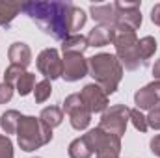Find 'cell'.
Returning <instances> with one entry per match:
<instances>
[{
    "label": "cell",
    "mask_w": 160,
    "mask_h": 158,
    "mask_svg": "<svg viewBox=\"0 0 160 158\" xmlns=\"http://www.w3.org/2000/svg\"><path fill=\"white\" fill-rule=\"evenodd\" d=\"M22 13L56 41H63L69 36L78 34L88 21L82 7L63 0H30L22 4Z\"/></svg>",
    "instance_id": "obj_1"
},
{
    "label": "cell",
    "mask_w": 160,
    "mask_h": 158,
    "mask_svg": "<svg viewBox=\"0 0 160 158\" xmlns=\"http://www.w3.org/2000/svg\"><path fill=\"white\" fill-rule=\"evenodd\" d=\"M89 77H93L95 84H99L106 95H114L118 91L123 78V65L116 54L110 52H99L91 58H88Z\"/></svg>",
    "instance_id": "obj_2"
},
{
    "label": "cell",
    "mask_w": 160,
    "mask_h": 158,
    "mask_svg": "<svg viewBox=\"0 0 160 158\" xmlns=\"http://www.w3.org/2000/svg\"><path fill=\"white\" fill-rule=\"evenodd\" d=\"M52 128H48L39 117L21 116L17 128V143L24 153H32L52 141Z\"/></svg>",
    "instance_id": "obj_3"
},
{
    "label": "cell",
    "mask_w": 160,
    "mask_h": 158,
    "mask_svg": "<svg viewBox=\"0 0 160 158\" xmlns=\"http://www.w3.org/2000/svg\"><path fill=\"white\" fill-rule=\"evenodd\" d=\"M138 41L140 39L134 32H116V37H114L116 56L127 71H136L142 65Z\"/></svg>",
    "instance_id": "obj_4"
},
{
    "label": "cell",
    "mask_w": 160,
    "mask_h": 158,
    "mask_svg": "<svg viewBox=\"0 0 160 158\" xmlns=\"http://www.w3.org/2000/svg\"><path fill=\"white\" fill-rule=\"evenodd\" d=\"M84 138L88 140L93 155H97V158H119L121 138L104 132L99 126L88 130V134H84Z\"/></svg>",
    "instance_id": "obj_5"
},
{
    "label": "cell",
    "mask_w": 160,
    "mask_h": 158,
    "mask_svg": "<svg viewBox=\"0 0 160 158\" xmlns=\"http://www.w3.org/2000/svg\"><path fill=\"white\" fill-rule=\"evenodd\" d=\"M130 121V110L125 104H114L106 108V112L101 116L99 128H102L108 134H114L118 138H123L127 132V125Z\"/></svg>",
    "instance_id": "obj_6"
},
{
    "label": "cell",
    "mask_w": 160,
    "mask_h": 158,
    "mask_svg": "<svg viewBox=\"0 0 160 158\" xmlns=\"http://www.w3.org/2000/svg\"><path fill=\"white\" fill-rule=\"evenodd\" d=\"M118 9V21H116V32H134L142 26V11L140 2H114Z\"/></svg>",
    "instance_id": "obj_7"
},
{
    "label": "cell",
    "mask_w": 160,
    "mask_h": 158,
    "mask_svg": "<svg viewBox=\"0 0 160 158\" xmlns=\"http://www.w3.org/2000/svg\"><path fill=\"white\" fill-rule=\"evenodd\" d=\"M63 114L69 116V121H71V126L75 130H86L91 123V112L89 108L84 104L80 93H73L69 97H65L63 101V106H62Z\"/></svg>",
    "instance_id": "obj_8"
},
{
    "label": "cell",
    "mask_w": 160,
    "mask_h": 158,
    "mask_svg": "<svg viewBox=\"0 0 160 158\" xmlns=\"http://www.w3.org/2000/svg\"><path fill=\"white\" fill-rule=\"evenodd\" d=\"M36 65H38V71L45 77V80H56L62 78V73H63V60L60 56V52L56 48H45L38 54V60H36Z\"/></svg>",
    "instance_id": "obj_9"
},
{
    "label": "cell",
    "mask_w": 160,
    "mask_h": 158,
    "mask_svg": "<svg viewBox=\"0 0 160 158\" xmlns=\"http://www.w3.org/2000/svg\"><path fill=\"white\" fill-rule=\"evenodd\" d=\"M84 104L89 108L91 114H104L108 108V95L99 84H86L80 91Z\"/></svg>",
    "instance_id": "obj_10"
},
{
    "label": "cell",
    "mask_w": 160,
    "mask_h": 158,
    "mask_svg": "<svg viewBox=\"0 0 160 158\" xmlns=\"http://www.w3.org/2000/svg\"><path fill=\"white\" fill-rule=\"evenodd\" d=\"M62 60H63L62 78L65 82H78L89 75L88 60L84 58V54H63Z\"/></svg>",
    "instance_id": "obj_11"
},
{
    "label": "cell",
    "mask_w": 160,
    "mask_h": 158,
    "mask_svg": "<svg viewBox=\"0 0 160 158\" xmlns=\"http://www.w3.org/2000/svg\"><path fill=\"white\" fill-rule=\"evenodd\" d=\"M89 15L99 26L106 28H116L118 21V9L114 4H91L89 6Z\"/></svg>",
    "instance_id": "obj_12"
},
{
    "label": "cell",
    "mask_w": 160,
    "mask_h": 158,
    "mask_svg": "<svg viewBox=\"0 0 160 158\" xmlns=\"http://www.w3.org/2000/svg\"><path fill=\"white\" fill-rule=\"evenodd\" d=\"M8 58H9V62L13 65H21V67L26 69L32 63V50H30V47L26 43L15 41V43H11V47L8 50Z\"/></svg>",
    "instance_id": "obj_13"
},
{
    "label": "cell",
    "mask_w": 160,
    "mask_h": 158,
    "mask_svg": "<svg viewBox=\"0 0 160 158\" xmlns=\"http://www.w3.org/2000/svg\"><path fill=\"white\" fill-rule=\"evenodd\" d=\"M114 37H116V28H106V26H93V30H89V34L86 36L88 45L95 48L114 43Z\"/></svg>",
    "instance_id": "obj_14"
},
{
    "label": "cell",
    "mask_w": 160,
    "mask_h": 158,
    "mask_svg": "<svg viewBox=\"0 0 160 158\" xmlns=\"http://www.w3.org/2000/svg\"><path fill=\"white\" fill-rule=\"evenodd\" d=\"M134 104H136L138 110L143 112V110H153L160 102L157 99V95H155V91H153V87L147 84V86H143L142 89H138L134 93Z\"/></svg>",
    "instance_id": "obj_15"
},
{
    "label": "cell",
    "mask_w": 160,
    "mask_h": 158,
    "mask_svg": "<svg viewBox=\"0 0 160 158\" xmlns=\"http://www.w3.org/2000/svg\"><path fill=\"white\" fill-rule=\"evenodd\" d=\"M89 48L86 36L82 34H75V36H69L62 41V52L63 54H84L86 50Z\"/></svg>",
    "instance_id": "obj_16"
},
{
    "label": "cell",
    "mask_w": 160,
    "mask_h": 158,
    "mask_svg": "<svg viewBox=\"0 0 160 158\" xmlns=\"http://www.w3.org/2000/svg\"><path fill=\"white\" fill-rule=\"evenodd\" d=\"M22 11V4L19 2H4L0 0V26L9 28L13 19Z\"/></svg>",
    "instance_id": "obj_17"
},
{
    "label": "cell",
    "mask_w": 160,
    "mask_h": 158,
    "mask_svg": "<svg viewBox=\"0 0 160 158\" xmlns=\"http://www.w3.org/2000/svg\"><path fill=\"white\" fill-rule=\"evenodd\" d=\"M138 50H140V60H142V65H147L149 60L155 56V52L158 50V43L153 36H145L138 41Z\"/></svg>",
    "instance_id": "obj_18"
},
{
    "label": "cell",
    "mask_w": 160,
    "mask_h": 158,
    "mask_svg": "<svg viewBox=\"0 0 160 158\" xmlns=\"http://www.w3.org/2000/svg\"><path fill=\"white\" fill-rule=\"evenodd\" d=\"M67 153H69V158H91L93 156V151L88 143V140L84 136H80L77 140H73L67 147Z\"/></svg>",
    "instance_id": "obj_19"
},
{
    "label": "cell",
    "mask_w": 160,
    "mask_h": 158,
    "mask_svg": "<svg viewBox=\"0 0 160 158\" xmlns=\"http://www.w3.org/2000/svg\"><path fill=\"white\" fill-rule=\"evenodd\" d=\"M39 119L48 126V128H56V126H60L62 121H63V110H62L60 106H47V108L41 110Z\"/></svg>",
    "instance_id": "obj_20"
},
{
    "label": "cell",
    "mask_w": 160,
    "mask_h": 158,
    "mask_svg": "<svg viewBox=\"0 0 160 158\" xmlns=\"http://www.w3.org/2000/svg\"><path fill=\"white\" fill-rule=\"evenodd\" d=\"M21 112L17 110H6L2 116H0V126L2 130L8 134H17V128H19V121H21Z\"/></svg>",
    "instance_id": "obj_21"
},
{
    "label": "cell",
    "mask_w": 160,
    "mask_h": 158,
    "mask_svg": "<svg viewBox=\"0 0 160 158\" xmlns=\"http://www.w3.org/2000/svg\"><path fill=\"white\" fill-rule=\"evenodd\" d=\"M34 87H36V75L34 73H28V71L17 80V84H15V89H17V93L21 97L30 95L34 91Z\"/></svg>",
    "instance_id": "obj_22"
},
{
    "label": "cell",
    "mask_w": 160,
    "mask_h": 158,
    "mask_svg": "<svg viewBox=\"0 0 160 158\" xmlns=\"http://www.w3.org/2000/svg\"><path fill=\"white\" fill-rule=\"evenodd\" d=\"M50 95H52V84H50V80H41V82L36 84V87H34V99H36L38 104L45 102L47 99H50Z\"/></svg>",
    "instance_id": "obj_23"
},
{
    "label": "cell",
    "mask_w": 160,
    "mask_h": 158,
    "mask_svg": "<svg viewBox=\"0 0 160 158\" xmlns=\"http://www.w3.org/2000/svg\"><path fill=\"white\" fill-rule=\"evenodd\" d=\"M130 123H132L134 128L140 130V132H147V128H149V125H147V117H145L143 112L138 110V108H132V110H130Z\"/></svg>",
    "instance_id": "obj_24"
},
{
    "label": "cell",
    "mask_w": 160,
    "mask_h": 158,
    "mask_svg": "<svg viewBox=\"0 0 160 158\" xmlns=\"http://www.w3.org/2000/svg\"><path fill=\"white\" fill-rule=\"evenodd\" d=\"M26 73V69L24 67H21V65H13V63H9V67L6 69V73H4V82H8V84H17V80L21 78L22 75Z\"/></svg>",
    "instance_id": "obj_25"
},
{
    "label": "cell",
    "mask_w": 160,
    "mask_h": 158,
    "mask_svg": "<svg viewBox=\"0 0 160 158\" xmlns=\"http://www.w3.org/2000/svg\"><path fill=\"white\" fill-rule=\"evenodd\" d=\"M0 158H15L13 156V141L9 136L0 134Z\"/></svg>",
    "instance_id": "obj_26"
},
{
    "label": "cell",
    "mask_w": 160,
    "mask_h": 158,
    "mask_svg": "<svg viewBox=\"0 0 160 158\" xmlns=\"http://www.w3.org/2000/svg\"><path fill=\"white\" fill-rule=\"evenodd\" d=\"M13 91H15V86L13 84L2 82L0 84V104H8L13 99Z\"/></svg>",
    "instance_id": "obj_27"
},
{
    "label": "cell",
    "mask_w": 160,
    "mask_h": 158,
    "mask_svg": "<svg viewBox=\"0 0 160 158\" xmlns=\"http://www.w3.org/2000/svg\"><path fill=\"white\" fill-rule=\"evenodd\" d=\"M145 117H147V125H149V128H153V130H160V104H157L153 110H149V114H147Z\"/></svg>",
    "instance_id": "obj_28"
},
{
    "label": "cell",
    "mask_w": 160,
    "mask_h": 158,
    "mask_svg": "<svg viewBox=\"0 0 160 158\" xmlns=\"http://www.w3.org/2000/svg\"><path fill=\"white\" fill-rule=\"evenodd\" d=\"M149 147H151V153H153L155 156H158V158H160V134H157V136L151 140Z\"/></svg>",
    "instance_id": "obj_29"
},
{
    "label": "cell",
    "mask_w": 160,
    "mask_h": 158,
    "mask_svg": "<svg viewBox=\"0 0 160 158\" xmlns=\"http://www.w3.org/2000/svg\"><path fill=\"white\" fill-rule=\"evenodd\" d=\"M151 21L153 24L160 26V4H155V7L151 9Z\"/></svg>",
    "instance_id": "obj_30"
},
{
    "label": "cell",
    "mask_w": 160,
    "mask_h": 158,
    "mask_svg": "<svg viewBox=\"0 0 160 158\" xmlns=\"http://www.w3.org/2000/svg\"><path fill=\"white\" fill-rule=\"evenodd\" d=\"M153 77H155V80L160 82V60H157L155 65H153Z\"/></svg>",
    "instance_id": "obj_31"
},
{
    "label": "cell",
    "mask_w": 160,
    "mask_h": 158,
    "mask_svg": "<svg viewBox=\"0 0 160 158\" xmlns=\"http://www.w3.org/2000/svg\"><path fill=\"white\" fill-rule=\"evenodd\" d=\"M36 158H39V156H36Z\"/></svg>",
    "instance_id": "obj_32"
}]
</instances>
